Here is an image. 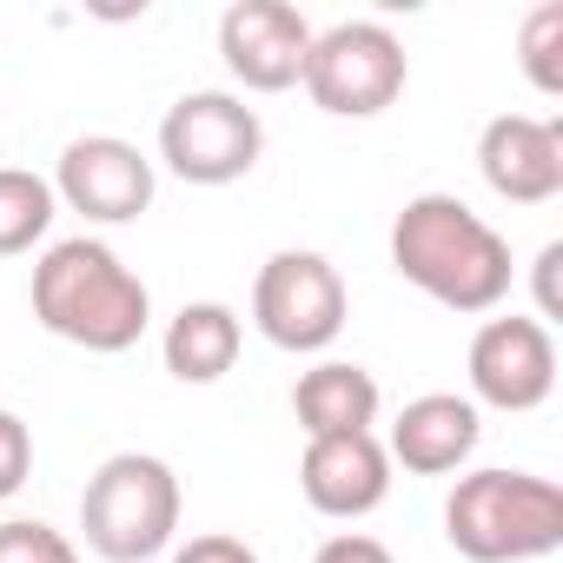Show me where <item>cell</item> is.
I'll list each match as a JSON object with an SVG mask.
<instances>
[{
    "mask_svg": "<svg viewBox=\"0 0 563 563\" xmlns=\"http://www.w3.org/2000/svg\"><path fill=\"white\" fill-rule=\"evenodd\" d=\"M517 60H523V74H530L537 93H550V100L563 93V0H543V8L523 14Z\"/></svg>",
    "mask_w": 563,
    "mask_h": 563,
    "instance_id": "17",
    "label": "cell"
},
{
    "mask_svg": "<svg viewBox=\"0 0 563 563\" xmlns=\"http://www.w3.org/2000/svg\"><path fill=\"white\" fill-rule=\"evenodd\" d=\"M444 537L471 563H537L563 543V490L537 471H471L444 497Z\"/></svg>",
    "mask_w": 563,
    "mask_h": 563,
    "instance_id": "3",
    "label": "cell"
},
{
    "mask_svg": "<svg viewBox=\"0 0 563 563\" xmlns=\"http://www.w3.org/2000/svg\"><path fill=\"white\" fill-rule=\"evenodd\" d=\"M34 319L80 352H133L153 319L146 278L107 239H60L34 265Z\"/></svg>",
    "mask_w": 563,
    "mask_h": 563,
    "instance_id": "2",
    "label": "cell"
},
{
    "mask_svg": "<svg viewBox=\"0 0 563 563\" xmlns=\"http://www.w3.org/2000/svg\"><path fill=\"white\" fill-rule=\"evenodd\" d=\"M556 265H563V245L550 239L537 252V319H556Z\"/></svg>",
    "mask_w": 563,
    "mask_h": 563,
    "instance_id": "22",
    "label": "cell"
},
{
    "mask_svg": "<svg viewBox=\"0 0 563 563\" xmlns=\"http://www.w3.org/2000/svg\"><path fill=\"white\" fill-rule=\"evenodd\" d=\"M391 265L405 286L438 299L444 312H497L510 299V239L471 212L457 192H418L391 219Z\"/></svg>",
    "mask_w": 563,
    "mask_h": 563,
    "instance_id": "1",
    "label": "cell"
},
{
    "mask_svg": "<svg viewBox=\"0 0 563 563\" xmlns=\"http://www.w3.org/2000/svg\"><path fill=\"white\" fill-rule=\"evenodd\" d=\"M299 87L332 120H372L405 93V47L385 21H339L312 34Z\"/></svg>",
    "mask_w": 563,
    "mask_h": 563,
    "instance_id": "5",
    "label": "cell"
},
{
    "mask_svg": "<svg viewBox=\"0 0 563 563\" xmlns=\"http://www.w3.org/2000/svg\"><path fill=\"white\" fill-rule=\"evenodd\" d=\"M173 563H258V550H252L245 537H225V530H206V537H192V543H179V550H173Z\"/></svg>",
    "mask_w": 563,
    "mask_h": 563,
    "instance_id": "20",
    "label": "cell"
},
{
    "mask_svg": "<svg viewBox=\"0 0 563 563\" xmlns=\"http://www.w3.org/2000/svg\"><path fill=\"white\" fill-rule=\"evenodd\" d=\"M34 471V431L14 418V411H0V504H8Z\"/></svg>",
    "mask_w": 563,
    "mask_h": 563,
    "instance_id": "19",
    "label": "cell"
},
{
    "mask_svg": "<svg viewBox=\"0 0 563 563\" xmlns=\"http://www.w3.org/2000/svg\"><path fill=\"white\" fill-rule=\"evenodd\" d=\"M179 477L153 451H113L80 490L87 550L107 563H146L179 537Z\"/></svg>",
    "mask_w": 563,
    "mask_h": 563,
    "instance_id": "4",
    "label": "cell"
},
{
    "mask_svg": "<svg viewBox=\"0 0 563 563\" xmlns=\"http://www.w3.org/2000/svg\"><path fill=\"white\" fill-rule=\"evenodd\" d=\"M556 391V339L543 319H484L471 339V405L537 411Z\"/></svg>",
    "mask_w": 563,
    "mask_h": 563,
    "instance_id": "9",
    "label": "cell"
},
{
    "mask_svg": "<svg viewBox=\"0 0 563 563\" xmlns=\"http://www.w3.org/2000/svg\"><path fill=\"white\" fill-rule=\"evenodd\" d=\"M312 563H398L378 537H365V530H339V537H325L319 543V556Z\"/></svg>",
    "mask_w": 563,
    "mask_h": 563,
    "instance_id": "21",
    "label": "cell"
},
{
    "mask_svg": "<svg viewBox=\"0 0 563 563\" xmlns=\"http://www.w3.org/2000/svg\"><path fill=\"white\" fill-rule=\"evenodd\" d=\"M239 345H245V325H239V312L219 306V299L179 306V312L166 319V339H159L166 372H173L179 385H219V378L239 365Z\"/></svg>",
    "mask_w": 563,
    "mask_h": 563,
    "instance_id": "14",
    "label": "cell"
},
{
    "mask_svg": "<svg viewBox=\"0 0 563 563\" xmlns=\"http://www.w3.org/2000/svg\"><path fill=\"white\" fill-rule=\"evenodd\" d=\"M299 490L319 517H372L391 497V457L385 438L372 431H339V438H306L299 457Z\"/></svg>",
    "mask_w": 563,
    "mask_h": 563,
    "instance_id": "12",
    "label": "cell"
},
{
    "mask_svg": "<svg viewBox=\"0 0 563 563\" xmlns=\"http://www.w3.org/2000/svg\"><path fill=\"white\" fill-rule=\"evenodd\" d=\"M378 378L365 365L325 358L292 385V411L306 424V438H339V431H372L378 424Z\"/></svg>",
    "mask_w": 563,
    "mask_h": 563,
    "instance_id": "15",
    "label": "cell"
},
{
    "mask_svg": "<svg viewBox=\"0 0 563 563\" xmlns=\"http://www.w3.org/2000/svg\"><path fill=\"white\" fill-rule=\"evenodd\" d=\"M54 212H60V199H54V186H47L41 173H27V166H0V258L34 252V245L47 239Z\"/></svg>",
    "mask_w": 563,
    "mask_h": 563,
    "instance_id": "16",
    "label": "cell"
},
{
    "mask_svg": "<svg viewBox=\"0 0 563 563\" xmlns=\"http://www.w3.org/2000/svg\"><path fill=\"white\" fill-rule=\"evenodd\" d=\"M54 199L67 206V212H80L87 225H126V219H140L146 206H153V159L133 146V140H120V133H87V140H74L67 153H60V166H54Z\"/></svg>",
    "mask_w": 563,
    "mask_h": 563,
    "instance_id": "8",
    "label": "cell"
},
{
    "mask_svg": "<svg viewBox=\"0 0 563 563\" xmlns=\"http://www.w3.org/2000/svg\"><path fill=\"white\" fill-rule=\"evenodd\" d=\"M258 153H265L258 113L239 93H219V87L179 93L159 120V159L186 186H232L258 166Z\"/></svg>",
    "mask_w": 563,
    "mask_h": 563,
    "instance_id": "7",
    "label": "cell"
},
{
    "mask_svg": "<svg viewBox=\"0 0 563 563\" xmlns=\"http://www.w3.org/2000/svg\"><path fill=\"white\" fill-rule=\"evenodd\" d=\"M345 278L325 252H272L252 278V325L265 332V345L278 352H325L345 332Z\"/></svg>",
    "mask_w": 563,
    "mask_h": 563,
    "instance_id": "6",
    "label": "cell"
},
{
    "mask_svg": "<svg viewBox=\"0 0 563 563\" xmlns=\"http://www.w3.org/2000/svg\"><path fill=\"white\" fill-rule=\"evenodd\" d=\"M477 438H484V418H477L471 398H457V391H424V398H411V405L391 418L385 457L405 464L411 477H451L457 464H471Z\"/></svg>",
    "mask_w": 563,
    "mask_h": 563,
    "instance_id": "13",
    "label": "cell"
},
{
    "mask_svg": "<svg viewBox=\"0 0 563 563\" xmlns=\"http://www.w3.org/2000/svg\"><path fill=\"white\" fill-rule=\"evenodd\" d=\"M0 563H80L74 537L41 523V517H8L0 523Z\"/></svg>",
    "mask_w": 563,
    "mask_h": 563,
    "instance_id": "18",
    "label": "cell"
},
{
    "mask_svg": "<svg viewBox=\"0 0 563 563\" xmlns=\"http://www.w3.org/2000/svg\"><path fill=\"white\" fill-rule=\"evenodd\" d=\"M219 54L225 74L252 93H286L306 74L312 54V21L292 8V0H232L219 21Z\"/></svg>",
    "mask_w": 563,
    "mask_h": 563,
    "instance_id": "10",
    "label": "cell"
},
{
    "mask_svg": "<svg viewBox=\"0 0 563 563\" xmlns=\"http://www.w3.org/2000/svg\"><path fill=\"white\" fill-rule=\"evenodd\" d=\"M477 173L510 206H543L563 192V120L497 113L477 133Z\"/></svg>",
    "mask_w": 563,
    "mask_h": 563,
    "instance_id": "11",
    "label": "cell"
}]
</instances>
